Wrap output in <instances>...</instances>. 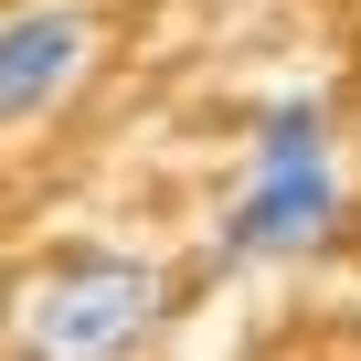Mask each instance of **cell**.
<instances>
[{
	"label": "cell",
	"instance_id": "277c9868",
	"mask_svg": "<svg viewBox=\"0 0 361 361\" xmlns=\"http://www.w3.org/2000/svg\"><path fill=\"white\" fill-rule=\"evenodd\" d=\"M319 159H340V138H329V106H319L308 85L266 96V106H255V159H245V170H319Z\"/></svg>",
	"mask_w": 361,
	"mask_h": 361
},
{
	"label": "cell",
	"instance_id": "7a4b0ae2",
	"mask_svg": "<svg viewBox=\"0 0 361 361\" xmlns=\"http://www.w3.org/2000/svg\"><path fill=\"white\" fill-rule=\"evenodd\" d=\"M340 234V159L319 170H245V192L224 202L213 224V276H245V266H298Z\"/></svg>",
	"mask_w": 361,
	"mask_h": 361
},
{
	"label": "cell",
	"instance_id": "3957f363",
	"mask_svg": "<svg viewBox=\"0 0 361 361\" xmlns=\"http://www.w3.org/2000/svg\"><path fill=\"white\" fill-rule=\"evenodd\" d=\"M96 54V22L75 11V0H22V11H0V128H32L75 96Z\"/></svg>",
	"mask_w": 361,
	"mask_h": 361
},
{
	"label": "cell",
	"instance_id": "6da1fadb",
	"mask_svg": "<svg viewBox=\"0 0 361 361\" xmlns=\"http://www.w3.org/2000/svg\"><path fill=\"white\" fill-rule=\"evenodd\" d=\"M170 319V276L128 245H75L11 298V361H138Z\"/></svg>",
	"mask_w": 361,
	"mask_h": 361
}]
</instances>
